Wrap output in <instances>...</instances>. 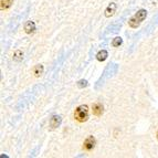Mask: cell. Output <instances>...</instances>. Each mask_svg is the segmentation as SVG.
I'll return each instance as SVG.
<instances>
[{
	"instance_id": "cell-1",
	"label": "cell",
	"mask_w": 158,
	"mask_h": 158,
	"mask_svg": "<svg viewBox=\"0 0 158 158\" xmlns=\"http://www.w3.org/2000/svg\"><path fill=\"white\" fill-rule=\"evenodd\" d=\"M90 117V110L87 105H80L74 111V119L79 123H85Z\"/></svg>"
},
{
	"instance_id": "cell-2",
	"label": "cell",
	"mask_w": 158,
	"mask_h": 158,
	"mask_svg": "<svg viewBox=\"0 0 158 158\" xmlns=\"http://www.w3.org/2000/svg\"><path fill=\"white\" fill-rule=\"evenodd\" d=\"M146 17H147V11H146L145 9L138 10L134 16L128 20L129 27H131V28H134V29L138 28V27L140 26V23L146 19Z\"/></svg>"
},
{
	"instance_id": "cell-3",
	"label": "cell",
	"mask_w": 158,
	"mask_h": 158,
	"mask_svg": "<svg viewBox=\"0 0 158 158\" xmlns=\"http://www.w3.org/2000/svg\"><path fill=\"white\" fill-rule=\"evenodd\" d=\"M95 145H96V139L94 138V136L90 135L85 138V140L83 142V149L85 152H91V150L94 149Z\"/></svg>"
},
{
	"instance_id": "cell-4",
	"label": "cell",
	"mask_w": 158,
	"mask_h": 158,
	"mask_svg": "<svg viewBox=\"0 0 158 158\" xmlns=\"http://www.w3.org/2000/svg\"><path fill=\"white\" fill-rule=\"evenodd\" d=\"M23 29H24V32H26L27 34H34L35 33V31H37V27H35L34 21L29 20V21H27L26 23H24Z\"/></svg>"
},
{
	"instance_id": "cell-5",
	"label": "cell",
	"mask_w": 158,
	"mask_h": 158,
	"mask_svg": "<svg viewBox=\"0 0 158 158\" xmlns=\"http://www.w3.org/2000/svg\"><path fill=\"white\" fill-rule=\"evenodd\" d=\"M92 113L94 116L100 117V116H102L103 113H104V106H103L101 103H94L92 105Z\"/></svg>"
},
{
	"instance_id": "cell-6",
	"label": "cell",
	"mask_w": 158,
	"mask_h": 158,
	"mask_svg": "<svg viewBox=\"0 0 158 158\" xmlns=\"http://www.w3.org/2000/svg\"><path fill=\"white\" fill-rule=\"evenodd\" d=\"M61 123H62V118H61V116L53 115L52 117H51L49 125H50V128L51 129H56V128H58V127L60 126Z\"/></svg>"
},
{
	"instance_id": "cell-7",
	"label": "cell",
	"mask_w": 158,
	"mask_h": 158,
	"mask_svg": "<svg viewBox=\"0 0 158 158\" xmlns=\"http://www.w3.org/2000/svg\"><path fill=\"white\" fill-rule=\"evenodd\" d=\"M116 9H117V6H116L115 2L110 3V5L107 6V8L105 9V12H104V15H105L106 18L113 17L114 15H115V12H116Z\"/></svg>"
},
{
	"instance_id": "cell-8",
	"label": "cell",
	"mask_w": 158,
	"mask_h": 158,
	"mask_svg": "<svg viewBox=\"0 0 158 158\" xmlns=\"http://www.w3.org/2000/svg\"><path fill=\"white\" fill-rule=\"evenodd\" d=\"M43 65L42 64H37V65L33 68V74L35 77H40L43 74Z\"/></svg>"
},
{
	"instance_id": "cell-9",
	"label": "cell",
	"mask_w": 158,
	"mask_h": 158,
	"mask_svg": "<svg viewBox=\"0 0 158 158\" xmlns=\"http://www.w3.org/2000/svg\"><path fill=\"white\" fill-rule=\"evenodd\" d=\"M13 0H0V8L1 10H7L12 6Z\"/></svg>"
},
{
	"instance_id": "cell-10",
	"label": "cell",
	"mask_w": 158,
	"mask_h": 158,
	"mask_svg": "<svg viewBox=\"0 0 158 158\" xmlns=\"http://www.w3.org/2000/svg\"><path fill=\"white\" fill-rule=\"evenodd\" d=\"M108 56V53L106 50H101L100 52L96 54V59H98V61H100V62H104V61L107 59Z\"/></svg>"
},
{
	"instance_id": "cell-11",
	"label": "cell",
	"mask_w": 158,
	"mask_h": 158,
	"mask_svg": "<svg viewBox=\"0 0 158 158\" xmlns=\"http://www.w3.org/2000/svg\"><path fill=\"white\" fill-rule=\"evenodd\" d=\"M13 60L16 62H20L23 60V52L21 50H16L13 53Z\"/></svg>"
},
{
	"instance_id": "cell-12",
	"label": "cell",
	"mask_w": 158,
	"mask_h": 158,
	"mask_svg": "<svg viewBox=\"0 0 158 158\" xmlns=\"http://www.w3.org/2000/svg\"><path fill=\"white\" fill-rule=\"evenodd\" d=\"M122 43H123V39H122L121 37L114 38L113 41H112V45H113L114 48H118L119 45H122Z\"/></svg>"
},
{
	"instance_id": "cell-13",
	"label": "cell",
	"mask_w": 158,
	"mask_h": 158,
	"mask_svg": "<svg viewBox=\"0 0 158 158\" xmlns=\"http://www.w3.org/2000/svg\"><path fill=\"white\" fill-rule=\"evenodd\" d=\"M87 85H89V83H87L86 80H80V81L77 82V87H80V89H83V87H86Z\"/></svg>"
},
{
	"instance_id": "cell-14",
	"label": "cell",
	"mask_w": 158,
	"mask_h": 158,
	"mask_svg": "<svg viewBox=\"0 0 158 158\" xmlns=\"http://www.w3.org/2000/svg\"><path fill=\"white\" fill-rule=\"evenodd\" d=\"M156 137H157V139H158V131H157V133H156Z\"/></svg>"
}]
</instances>
